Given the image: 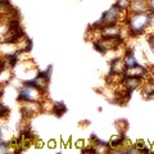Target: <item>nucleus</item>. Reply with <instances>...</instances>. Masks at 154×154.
<instances>
[{
	"label": "nucleus",
	"mask_w": 154,
	"mask_h": 154,
	"mask_svg": "<svg viewBox=\"0 0 154 154\" xmlns=\"http://www.w3.org/2000/svg\"><path fill=\"white\" fill-rule=\"evenodd\" d=\"M149 12L154 14V0H149Z\"/></svg>",
	"instance_id": "obj_9"
},
{
	"label": "nucleus",
	"mask_w": 154,
	"mask_h": 154,
	"mask_svg": "<svg viewBox=\"0 0 154 154\" xmlns=\"http://www.w3.org/2000/svg\"><path fill=\"white\" fill-rule=\"evenodd\" d=\"M81 145H84V141H79V143H77V146H81Z\"/></svg>",
	"instance_id": "obj_11"
},
{
	"label": "nucleus",
	"mask_w": 154,
	"mask_h": 154,
	"mask_svg": "<svg viewBox=\"0 0 154 154\" xmlns=\"http://www.w3.org/2000/svg\"><path fill=\"white\" fill-rule=\"evenodd\" d=\"M67 112V107L63 102H55L53 103V108H51V113L57 116V117H62L64 113Z\"/></svg>",
	"instance_id": "obj_5"
},
{
	"label": "nucleus",
	"mask_w": 154,
	"mask_h": 154,
	"mask_svg": "<svg viewBox=\"0 0 154 154\" xmlns=\"http://www.w3.org/2000/svg\"><path fill=\"white\" fill-rule=\"evenodd\" d=\"M148 44H149V46H150L152 51L154 53V33H150V35L148 36Z\"/></svg>",
	"instance_id": "obj_7"
},
{
	"label": "nucleus",
	"mask_w": 154,
	"mask_h": 154,
	"mask_svg": "<svg viewBox=\"0 0 154 154\" xmlns=\"http://www.w3.org/2000/svg\"><path fill=\"white\" fill-rule=\"evenodd\" d=\"M123 66H125V69H132V68H135V67L139 66L136 58H135V55H134L132 49H127L126 53H125Z\"/></svg>",
	"instance_id": "obj_3"
},
{
	"label": "nucleus",
	"mask_w": 154,
	"mask_h": 154,
	"mask_svg": "<svg viewBox=\"0 0 154 154\" xmlns=\"http://www.w3.org/2000/svg\"><path fill=\"white\" fill-rule=\"evenodd\" d=\"M135 146L137 148V150H139V153H149L152 150L150 148H149L148 145H146V143L144 141V140H137L136 143L134 144Z\"/></svg>",
	"instance_id": "obj_6"
},
{
	"label": "nucleus",
	"mask_w": 154,
	"mask_h": 154,
	"mask_svg": "<svg viewBox=\"0 0 154 154\" xmlns=\"http://www.w3.org/2000/svg\"><path fill=\"white\" fill-rule=\"evenodd\" d=\"M153 23V14L149 11L144 12H134L126 18L127 31L131 36L137 37L143 35Z\"/></svg>",
	"instance_id": "obj_1"
},
{
	"label": "nucleus",
	"mask_w": 154,
	"mask_h": 154,
	"mask_svg": "<svg viewBox=\"0 0 154 154\" xmlns=\"http://www.w3.org/2000/svg\"><path fill=\"white\" fill-rule=\"evenodd\" d=\"M141 95H143V98H145L148 100L154 98V80L148 81V82L143 86L141 88Z\"/></svg>",
	"instance_id": "obj_4"
},
{
	"label": "nucleus",
	"mask_w": 154,
	"mask_h": 154,
	"mask_svg": "<svg viewBox=\"0 0 154 154\" xmlns=\"http://www.w3.org/2000/svg\"><path fill=\"white\" fill-rule=\"evenodd\" d=\"M9 112H11V109H9L5 104H3V105H2V117H3V118H5Z\"/></svg>",
	"instance_id": "obj_8"
},
{
	"label": "nucleus",
	"mask_w": 154,
	"mask_h": 154,
	"mask_svg": "<svg viewBox=\"0 0 154 154\" xmlns=\"http://www.w3.org/2000/svg\"><path fill=\"white\" fill-rule=\"evenodd\" d=\"M48 146H49V148H54L55 146V141L54 140H50L49 144H48Z\"/></svg>",
	"instance_id": "obj_10"
},
{
	"label": "nucleus",
	"mask_w": 154,
	"mask_h": 154,
	"mask_svg": "<svg viewBox=\"0 0 154 154\" xmlns=\"http://www.w3.org/2000/svg\"><path fill=\"white\" fill-rule=\"evenodd\" d=\"M41 95H42V93L38 89H36L35 86L23 82V86L19 89L17 100L21 103H27V102L41 103Z\"/></svg>",
	"instance_id": "obj_2"
}]
</instances>
